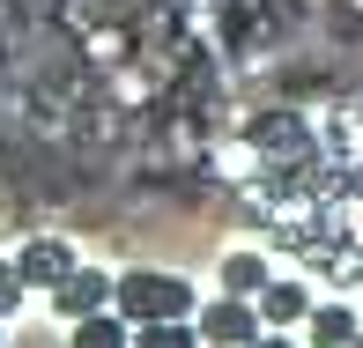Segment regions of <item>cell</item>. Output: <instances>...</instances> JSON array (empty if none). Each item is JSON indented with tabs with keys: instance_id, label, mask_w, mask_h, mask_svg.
Listing matches in <instances>:
<instances>
[{
	"instance_id": "obj_11",
	"label": "cell",
	"mask_w": 363,
	"mask_h": 348,
	"mask_svg": "<svg viewBox=\"0 0 363 348\" xmlns=\"http://www.w3.org/2000/svg\"><path fill=\"white\" fill-rule=\"evenodd\" d=\"M349 119H356V126H363V89H356V96H349Z\"/></svg>"
},
{
	"instance_id": "obj_10",
	"label": "cell",
	"mask_w": 363,
	"mask_h": 348,
	"mask_svg": "<svg viewBox=\"0 0 363 348\" xmlns=\"http://www.w3.org/2000/svg\"><path fill=\"white\" fill-rule=\"evenodd\" d=\"M23 267H15V259H0V319H15V311H23Z\"/></svg>"
},
{
	"instance_id": "obj_3",
	"label": "cell",
	"mask_w": 363,
	"mask_h": 348,
	"mask_svg": "<svg viewBox=\"0 0 363 348\" xmlns=\"http://www.w3.org/2000/svg\"><path fill=\"white\" fill-rule=\"evenodd\" d=\"M15 267H23L30 289H60V281H67L82 259H74V245H67V237H30L23 252H15Z\"/></svg>"
},
{
	"instance_id": "obj_6",
	"label": "cell",
	"mask_w": 363,
	"mask_h": 348,
	"mask_svg": "<svg viewBox=\"0 0 363 348\" xmlns=\"http://www.w3.org/2000/svg\"><path fill=\"white\" fill-rule=\"evenodd\" d=\"M126 326H134V319L104 304V311H89V319H74V334H67V341H74V348H119V341H134Z\"/></svg>"
},
{
	"instance_id": "obj_2",
	"label": "cell",
	"mask_w": 363,
	"mask_h": 348,
	"mask_svg": "<svg viewBox=\"0 0 363 348\" xmlns=\"http://www.w3.org/2000/svg\"><path fill=\"white\" fill-rule=\"evenodd\" d=\"M201 341H267V319H259V296H216V304H201Z\"/></svg>"
},
{
	"instance_id": "obj_7",
	"label": "cell",
	"mask_w": 363,
	"mask_h": 348,
	"mask_svg": "<svg viewBox=\"0 0 363 348\" xmlns=\"http://www.w3.org/2000/svg\"><path fill=\"white\" fill-rule=\"evenodd\" d=\"M304 326H311V341H319V348H349V341H356V311H349V304H311Z\"/></svg>"
},
{
	"instance_id": "obj_8",
	"label": "cell",
	"mask_w": 363,
	"mask_h": 348,
	"mask_svg": "<svg viewBox=\"0 0 363 348\" xmlns=\"http://www.w3.org/2000/svg\"><path fill=\"white\" fill-rule=\"evenodd\" d=\"M267 281H274V274H267V259H259V252H230V259H223V289H230V296H259Z\"/></svg>"
},
{
	"instance_id": "obj_5",
	"label": "cell",
	"mask_w": 363,
	"mask_h": 348,
	"mask_svg": "<svg viewBox=\"0 0 363 348\" xmlns=\"http://www.w3.org/2000/svg\"><path fill=\"white\" fill-rule=\"evenodd\" d=\"M259 319H267V326H304V319H311V289L274 274L267 289H259Z\"/></svg>"
},
{
	"instance_id": "obj_1",
	"label": "cell",
	"mask_w": 363,
	"mask_h": 348,
	"mask_svg": "<svg viewBox=\"0 0 363 348\" xmlns=\"http://www.w3.org/2000/svg\"><path fill=\"white\" fill-rule=\"evenodd\" d=\"M111 304H119L134 326H148V319H193V281H186V274H156V267H134V274H119Z\"/></svg>"
},
{
	"instance_id": "obj_4",
	"label": "cell",
	"mask_w": 363,
	"mask_h": 348,
	"mask_svg": "<svg viewBox=\"0 0 363 348\" xmlns=\"http://www.w3.org/2000/svg\"><path fill=\"white\" fill-rule=\"evenodd\" d=\"M111 289H119V274H96V267H74L67 281H60V289H52V311H60V319H89V311H104L111 304Z\"/></svg>"
},
{
	"instance_id": "obj_9",
	"label": "cell",
	"mask_w": 363,
	"mask_h": 348,
	"mask_svg": "<svg viewBox=\"0 0 363 348\" xmlns=\"http://www.w3.org/2000/svg\"><path fill=\"white\" fill-rule=\"evenodd\" d=\"M134 341H141V348H186V341H201V326H186V319H148V326H134Z\"/></svg>"
}]
</instances>
